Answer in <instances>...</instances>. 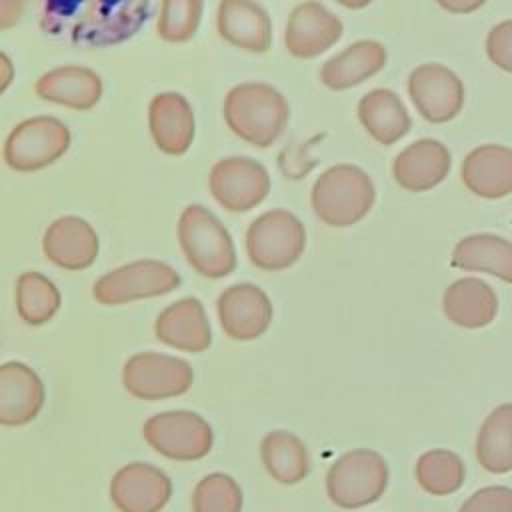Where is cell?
Instances as JSON below:
<instances>
[{
	"label": "cell",
	"instance_id": "2e32d148",
	"mask_svg": "<svg viewBox=\"0 0 512 512\" xmlns=\"http://www.w3.org/2000/svg\"><path fill=\"white\" fill-rule=\"evenodd\" d=\"M156 338L176 350L204 352L212 344V330L204 306L198 298H182L166 306L154 322Z\"/></svg>",
	"mask_w": 512,
	"mask_h": 512
},
{
	"label": "cell",
	"instance_id": "52a82bcc",
	"mask_svg": "<svg viewBox=\"0 0 512 512\" xmlns=\"http://www.w3.org/2000/svg\"><path fill=\"white\" fill-rule=\"evenodd\" d=\"M142 434L158 454L180 462L204 458L214 442L210 424L190 410L158 412L144 422Z\"/></svg>",
	"mask_w": 512,
	"mask_h": 512
},
{
	"label": "cell",
	"instance_id": "d4e9b609",
	"mask_svg": "<svg viewBox=\"0 0 512 512\" xmlns=\"http://www.w3.org/2000/svg\"><path fill=\"white\" fill-rule=\"evenodd\" d=\"M386 60L388 54L380 42L360 40L328 58L320 68V80L330 90H348L378 74Z\"/></svg>",
	"mask_w": 512,
	"mask_h": 512
},
{
	"label": "cell",
	"instance_id": "7a4b0ae2",
	"mask_svg": "<svg viewBox=\"0 0 512 512\" xmlns=\"http://www.w3.org/2000/svg\"><path fill=\"white\" fill-rule=\"evenodd\" d=\"M222 114L226 126L252 146L266 148L284 132L290 108L286 98L270 84L244 82L228 90Z\"/></svg>",
	"mask_w": 512,
	"mask_h": 512
},
{
	"label": "cell",
	"instance_id": "83f0119b",
	"mask_svg": "<svg viewBox=\"0 0 512 512\" xmlns=\"http://www.w3.org/2000/svg\"><path fill=\"white\" fill-rule=\"evenodd\" d=\"M260 458L266 472L280 484H298L310 472L304 442L288 430L268 432L260 442Z\"/></svg>",
	"mask_w": 512,
	"mask_h": 512
},
{
	"label": "cell",
	"instance_id": "d6a6232c",
	"mask_svg": "<svg viewBox=\"0 0 512 512\" xmlns=\"http://www.w3.org/2000/svg\"><path fill=\"white\" fill-rule=\"evenodd\" d=\"M204 0H162L156 32L162 40L188 42L202 20Z\"/></svg>",
	"mask_w": 512,
	"mask_h": 512
},
{
	"label": "cell",
	"instance_id": "30bf717a",
	"mask_svg": "<svg viewBox=\"0 0 512 512\" xmlns=\"http://www.w3.org/2000/svg\"><path fill=\"white\" fill-rule=\"evenodd\" d=\"M194 382L192 366L176 356L138 352L124 362L122 386L138 400H164L186 394Z\"/></svg>",
	"mask_w": 512,
	"mask_h": 512
},
{
	"label": "cell",
	"instance_id": "74e56055",
	"mask_svg": "<svg viewBox=\"0 0 512 512\" xmlns=\"http://www.w3.org/2000/svg\"><path fill=\"white\" fill-rule=\"evenodd\" d=\"M0 60H2V66H4V70H2L4 78H2L0 90L4 92V90L8 88V84H10V80H12V64H10V60H8V56H6V54H0Z\"/></svg>",
	"mask_w": 512,
	"mask_h": 512
},
{
	"label": "cell",
	"instance_id": "8992f818",
	"mask_svg": "<svg viewBox=\"0 0 512 512\" xmlns=\"http://www.w3.org/2000/svg\"><path fill=\"white\" fill-rule=\"evenodd\" d=\"M304 248V224L284 208L260 214L246 230V254L262 270H284L292 266Z\"/></svg>",
	"mask_w": 512,
	"mask_h": 512
},
{
	"label": "cell",
	"instance_id": "4fadbf2b",
	"mask_svg": "<svg viewBox=\"0 0 512 512\" xmlns=\"http://www.w3.org/2000/svg\"><path fill=\"white\" fill-rule=\"evenodd\" d=\"M216 312L224 334L232 340H256L272 322V302L254 284L228 286L216 300Z\"/></svg>",
	"mask_w": 512,
	"mask_h": 512
},
{
	"label": "cell",
	"instance_id": "e575fe53",
	"mask_svg": "<svg viewBox=\"0 0 512 512\" xmlns=\"http://www.w3.org/2000/svg\"><path fill=\"white\" fill-rule=\"evenodd\" d=\"M484 46L488 60L500 70L512 74V18L492 26Z\"/></svg>",
	"mask_w": 512,
	"mask_h": 512
},
{
	"label": "cell",
	"instance_id": "5bb4252c",
	"mask_svg": "<svg viewBox=\"0 0 512 512\" xmlns=\"http://www.w3.org/2000/svg\"><path fill=\"white\" fill-rule=\"evenodd\" d=\"M170 496V478L146 462L122 466L110 482V500L120 512H160Z\"/></svg>",
	"mask_w": 512,
	"mask_h": 512
},
{
	"label": "cell",
	"instance_id": "ac0fdd59",
	"mask_svg": "<svg viewBox=\"0 0 512 512\" xmlns=\"http://www.w3.org/2000/svg\"><path fill=\"white\" fill-rule=\"evenodd\" d=\"M44 406V384L24 362H4L0 366V424L24 426L32 422Z\"/></svg>",
	"mask_w": 512,
	"mask_h": 512
},
{
	"label": "cell",
	"instance_id": "484cf974",
	"mask_svg": "<svg viewBox=\"0 0 512 512\" xmlns=\"http://www.w3.org/2000/svg\"><path fill=\"white\" fill-rule=\"evenodd\" d=\"M356 114L364 130L384 146L398 142L412 128V118L404 102L388 88H376L364 94Z\"/></svg>",
	"mask_w": 512,
	"mask_h": 512
},
{
	"label": "cell",
	"instance_id": "e0dca14e",
	"mask_svg": "<svg viewBox=\"0 0 512 512\" xmlns=\"http://www.w3.org/2000/svg\"><path fill=\"white\" fill-rule=\"evenodd\" d=\"M100 250L94 228L78 216L54 220L42 238L44 256L64 270H84L92 266Z\"/></svg>",
	"mask_w": 512,
	"mask_h": 512
},
{
	"label": "cell",
	"instance_id": "603a6c76",
	"mask_svg": "<svg viewBox=\"0 0 512 512\" xmlns=\"http://www.w3.org/2000/svg\"><path fill=\"white\" fill-rule=\"evenodd\" d=\"M36 94L72 110H90L102 96V80L86 66H58L38 78Z\"/></svg>",
	"mask_w": 512,
	"mask_h": 512
},
{
	"label": "cell",
	"instance_id": "9c48e42d",
	"mask_svg": "<svg viewBox=\"0 0 512 512\" xmlns=\"http://www.w3.org/2000/svg\"><path fill=\"white\" fill-rule=\"evenodd\" d=\"M180 286V274L160 260H136L106 272L92 286V296L104 306L168 294Z\"/></svg>",
	"mask_w": 512,
	"mask_h": 512
},
{
	"label": "cell",
	"instance_id": "5b68a950",
	"mask_svg": "<svg viewBox=\"0 0 512 512\" xmlns=\"http://www.w3.org/2000/svg\"><path fill=\"white\" fill-rule=\"evenodd\" d=\"M388 486V464L376 450L356 448L342 454L326 474V494L346 510L376 502Z\"/></svg>",
	"mask_w": 512,
	"mask_h": 512
},
{
	"label": "cell",
	"instance_id": "ba28073f",
	"mask_svg": "<svg viewBox=\"0 0 512 512\" xmlns=\"http://www.w3.org/2000/svg\"><path fill=\"white\" fill-rule=\"evenodd\" d=\"M70 146V130L54 116H36L10 130L4 162L16 172H34L56 162Z\"/></svg>",
	"mask_w": 512,
	"mask_h": 512
},
{
	"label": "cell",
	"instance_id": "1f68e13d",
	"mask_svg": "<svg viewBox=\"0 0 512 512\" xmlns=\"http://www.w3.org/2000/svg\"><path fill=\"white\" fill-rule=\"evenodd\" d=\"M194 512H240L242 510V490L238 482L224 474H206L192 492Z\"/></svg>",
	"mask_w": 512,
	"mask_h": 512
},
{
	"label": "cell",
	"instance_id": "f1b7e54d",
	"mask_svg": "<svg viewBox=\"0 0 512 512\" xmlns=\"http://www.w3.org/2000/svg\"><path fill=\"white\" fill-rule=\"evenodd\" d=\"M476 458L492 474L512 470V402L496 406L476 434Z\"/></svg>",
	"mask_w": 512,
	"mask_h": 512
},
{
	"label": "cell",
	"instance_id": "4dcf8cb0",
	"mask_svg": "<svg viewBox=\"0 0 512 512\" xmlns=\"http://www.w3.org/2000/svg\"><path fill=\"white\" fill-rule=\"evenodd\" d=\"M462 458L446 448H432L416 460V480L420 488L432 496H448L464 484Z\"/></svg>",
	"mask_w": 512,
	"mask_h": 512
},
{
	"label": "cell",
	"instance_id": "f546056e",
	"mask_svg": "<svg viewBox=\"0 0 512 512\" xmlns=\"http://www.w3.org/2000/svg\"><path fill=\"white\" fill-rule=\"evenodd\" d=\"M62 304L60 290L40 272H24L16 280V310L30 324L40 326L54 318Z\"/></svg>",
	"mask_w": 512,
	"mask_h": 512
},
{
	"label": "cell",
	"instance_id": "f35d334b",
	"mask_svg": "<svg viewBox=\"0 0 512 512\" xmlns=\"http://www.w3.org/2000/svg\"><path fill=\"white\" fill-rule=\"evenodd\" d=\"M334 2H338L340 6L350 8V10H360V8L368 6L372 0H334Z\"/></svg>",
	"mask_w": 512,
	"mask_h": 512
},
{
	"label": "cell",
	"instance_id": "7c38bea8",
	"mask_svg": "<svg viewBox=\"0 0 512 512\" xmlns=\"http://www.w3.org/2000/svg\"><path fill=\"white\" fill-rule=\"evenodd\" d=\"M408 96L426 122L444 124L460 114L464 84L448 66L426 62L408 74Z\"/></svg>",
	"mask_w": 512,
	"mask_h": 512
},
{
	"label": "cell",
	"instance_id": "9a60e30c",
	"mask_svg": "<svg viewBox=\"0 0 512 512\" xmlns=\"http://www.w3.org/2000/svg\"><path fill=\"white\" fill-rule=\"evenodd\" d=\"M342 36V22L320 2L298 4L286 22L284 46L294 58H316Z\"/></svg>",
	"mask_w": 512,
	"mask_h": 512
},
{
	"label": "cell",
	"instance_id": "6da1fadb",
	"mask_svg": "<svg viewBox=\"0 0 512 512\" xmlns=\"http://www.w3.org/2000/svg\"><path fill=\"white\" fill-rule=\"evenodd\" d=\"M40 28L72 46L104 48L132 38L152 0H36Z\"/></svg>",
	"mask_w": 512,
	"mask_h": 512
},
{
	"label": "cell",
	"instance_id": "cb8c5ba5",
	"mask_svg": "<svg viewBox=\"0 0 512 512\" xmlns=\"http://www.w3.org/2000/svg\"><path fill=\"white\" fill-rule=\"evenodd\" d=\"M442 310L460 328H484L498 314V296L480 278H460L444 290Z\"/></svg>",
	"mask_w": 512,
	"mask_h": 512
},
{
	"label": "cell",
	"instance_id": "44dd1931",
	"mask_svg": "<svg viewBox=\"0 0 512 512\" xmlns=\"http://www.w3.org/2000/svg\"><path fill=\"white\" fill-rule=\"evenodd\" d=\"M148 128L154 144L168 156H182L194 140V112L176 92H162L150 100Z\"/></svg>",
	"mask_w": 512,
	"mask_h": 512
},
{
	"label": "cell",
	"instance_id": "836d02e7",
	"mask_svg": "<svg viewBox=\"0 0 512 512\" xmlns=\"http://www.w3.org/2000/svg\"><path fill=\"white\" fill-rule=\"evenodd\" d=\"M458 512H512V488L484 486L468 496Z\"/></svg>",
	"mask_w": 512,
	"mask_h": 512
},
{
	"label": "cell",
	"instance_id": "277c9868",
	"mask_svg": "<svg viewBox=\"0 0 512 512\" xmlns=\"http://www.w3.org/2000/svg\"><path fill=\"white\" fill-rule=\"evenodd\" d=\"M178 242L188 264L204 278H224L236 268V250L228 230L200 204H190L180 214Z\"/></svg>",
	"mask_w": 512,
	"mask_h": 512
},
{
	"label": "cell",
	"instance_id": "3957f363",
	"mask_svg": "<svg viewBox=\"0 0 512 512\" xmlns=\"http://www.w3.org/2000/svg\"><path fill=\"white\" fill-rule=\"evenodd\" d=\"M376 190L370 176L354 164L326 168L314 182L310 202L328 226L344 228L360 222L374 206Z\"/></svg>",
	"mask_w": 512,
	"mask_h": 512
},
{
	"label": "cell",
	"instance_id": "7402d4cb",
	"mask_svg": "<svg viewBox=\"0 0 512 512\" xmlns=\"http://www.w3.org/2000/svg\"><path fill=\"white\" fill-rule=\"evenodd\" d=\"M216 28L226 42L248 52H266L272 44L270 16L254 0H220Z\"/></svg>",
	"mask_w": 512,
	"mask_h": 512
},
{
	"label": "cell",
	"instance_id": "8fae6325",
	"mask_svg": "<svg viewBox=\"0 0 512 512\" xmlns=\"http://www.w3.org/2000/svg\"><path fill=\"white\" fill-rule=\"evenodd\" d=\"M208 188L224 210L248 212L268 196L270 174L254 158L230 156L212 166Z\"/></svg>",
	"mask_w": 512,
	"mask_h": 512
},
{
	"label": "cell",
	"instance_id": "d6986e66",
	"mask_svg": "<svg viewBox=\"0 0 512 512\" xmlns=\"http://www.w3.org/2000/svg\"><path fill=\"white\" fill-rule=\"evenodd\" d=\"M452 156L448 148L432 138H422L406 146L392 162L396 184L410 192H426L438 186L450 172Z\"/></svg>",
	"mask_w": 512,
	"mask_h": 512
},
{
	"label": "cell",
	"instance_id": "d590c367",
	"mask_svg": "<svg viewBox=\"0 0 512 512\" xmlns=\"http://www.w3.org/2000/svg\"><path fill=\"white\" fill-rule=\"evenodd\" d=\"M26 2L28 0H0V26L4 30L20 20Z\"/></svg>",
	"mask_w": 512,
	"mask_h": 512
},
{
	"label": "cell",
	"instance_id": "8d00e7d4",
	"mask_svg": "<svg viewBox=\"0 0 512 512\" xmlns=\"http://www.w3.org/2000/svg\"><path fill=\"white\" fill-rule=\"evenodd\" d=\"M436 4L452 14H470L486 4V0H436Z\"/></svg>",
	"mask_w": 512,
	"mask_h": 512
},
{
	"label": "cell",
	"instance_id": "ffe728a7",
	"mask_svg": "<svg viewBox=\"0 0 512 512\" xmlns=\"http://www.w3.org/2000/svg\"><path fill=\"white\" fill-rule=\"evenodd\" d=\"M464 186L486 200L512 194V148L504 144H482L466 154L460 168Z\"/></svg>",
	"mask_w": 512,
	"mask_h": 512
},
{
	"label": "cell",
	"instance_id": "4316f807",
	"mask_svg": "<svg viewBox=\"0 0 512 512\" xmlns=\"http://www.w3.org/2000/svg\"><path fill=\"white\" fill-rule=\"evenodd\" d=\"M450 262L454 268L486 272L512 284V242L502 236L488 232L470 234L454 246Z\"/></svg>",
	"mask_w": 512,
	"mask_h": 512
}]
</instances>
